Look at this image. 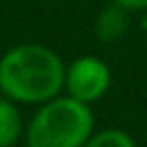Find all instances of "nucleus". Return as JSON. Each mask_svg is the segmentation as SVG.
I'll list each match as a JSON object with an SVG mask.
<instances>
[{
    "instance_id": "f257e3e1",
    "label": "nucleus",
    "mask_w": 147,
    "mask_h": 147,
    "mask_svg": "<svg viewBox=\"0 0 147 147\" xmlns=\"http://www.w3.org/2000/svg\"><path fill=\"white\" fill-rule=\"evenodd\" d=\"M64 62L41 44H18L0 57V92L18 103H46L64 87Z\"/></svg>"
},
{
    "instance_id": "f03ea898",
    "label": "nucleus",
    "mask_w": 147,
    "mask_h": 147,
    "mask_svg": "<svg viewBox=\"0 0 147 147\" xmlns=\"http://www.w3.org/2000/svg\"><path fill=\"white\" fill-rule=\"evenodd\" d=\"M94 115L90 103L74 96H53L39 103L25 129L28 147H83L94 133Z\"/></svg>"
},
{
    "instance_id": "7ed1b4c3",
    "label": "nucleus",
    "mask_w": 147,
    "mask_h": 147,
    "mask_svg": "<svg viewBox=\"0 0 147 147\" xmlns=\"http://www.w3.org/2000/svg\"><path fill=\"white\" fill-rule=\"evenodd\" d=\"M110 87V69L103 60L94 55H80L76 57L64 74V90L69 96L94 103L99 101Z\"/></svg>"
},
{
    "instance_id": "20e7f679",
    "label": "nucleus",
    "mask_w": 147,
    "mask_h": 147,
    "mask_svg": "<svg viewBox=\"0 0 147 147\" xmlns=\"http://www.w3.org/2000/svg\"><path fill=\"white\" fill-rule=\"evenodd\" d=\"M23 136V117L16 101L0 94V147H14Z\"/></svg>"
},
{
    "instance_id": "39448f33",
    "label": "nucleus",
    "mask_w": 147,
    "mask_h": 147,
    "mask_svg": "<svg viewBox=\"0 0 147 147\" xmlns=\"http://www.w3.org/2000/svg\"><path fill=\"white\" fill-rule=\"evenodd\" d=\"M94 28H96V34H99L101 41H115V39H119V37L126 32V28H129L126 9H122V7H117V5L103 9V11L99 14Z\"/></svg>"
},
{
    "instance_id": "423d86ee",
    "label": "nucleus",
    "mask_w": 147,
    "mask_h": 147,
    "mask_svg": "<svg viewBox=\"0 0 147 147\" xmlns=\"http://www.w3.org/2000/svg\"><path fill=\"white\" fill-rule=\"evenodd\" d=\"M83 147H136V142L122 129H103L92 133Z\"/></svg>"
},
{
    "instance_id": "0eeeda50",
    "label": "nucleus",
    "mask_w": 147,
    "mask_h": 147,
    "mask_svg": "<svg viewBox=\"0 0 147 147\" xmlns=\"http://www.w3.org/2000/svg\"><path fill=\"white\" fill-rule=\"evenodd\" d=\"M113 5L126 9V11H140L147 9V0H113Z\"/></svg>"
}]
</instances>
